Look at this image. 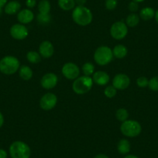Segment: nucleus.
Masks as SVG:
<instances>
[{
	"mask_svg": "<svg viewBox=\"0 0 158 158\" xmlns=\"http://www.w3.org/2000/svg\"><path fill=\"white\" fill-rule=\"evenodd\" d=\"M117 150L120 154H127L130 151V143L126 139H120L117 144Z\"/></svg>",
	"mask_w": 158,
	"mask_h": 158,
	"instance_id": "obj_18",
	"label": "nucleus"
},
{
	"mask_svg": "<svg viewBox=\"0 0 158 158\" xmlns=\"http://www.w3.org/2000/svg\"><path fill=\"white\" fill-rule=\"evenodd\" d=\"M75 5L74 0H58L59 7L64 11H69V10H73L74 9Z\"/></svg>",
	"mask_w": 158,
	"mask_h": 158,
	"instance_id": "obj_21",
	"label": "nucleus"
},
{
	"mask_svg": "<svg viewBox=\"0 0 158 158\" xmlns=\"http://www.w3.org/2000/svg\"><path fill=\"white\" fill-rule=\"evenodd\" d=\"M27 58L29 62L32 64H37L41 60V56L36 51H30L27 53Z\"/></svg>",
	"mask_w": 158,
	"mask_h": 158,
	"instance_id": "obj_24",
	"label": "nucleus"
},
{
	"mask_svg": "<svg viewBox=\"0 0 158 158\" xmlns=\"http://www.w3.org/2000/svg\"><path fill=\"white\" fill-rule=\"evenodd\" d=\"M136 84L139 88H146L148 86L149 80L146 77H139L136 80Z\"/></svg>",
	"mask_w": 158,
	"mask_h": 158,
	"instance_id": "obj_30",
	"label": "nucleus"
},
{
	"mask_svg": "<svg viewBox=\"0 0 158 158\" xmlns=\"http://www.w3.org/2000/svg\"><path fill=\"white\" fill-rule=\"evenodd\" d=\"M120 131L124 136L127 137H136L140 134L142 127L137 121L127 119L121 124Z\"/></svg>",
	"mask_w": 158,
	"mask_h": 158,
	"instance_id": "obj_5",
	"label": "nucleus"
},
{
	"mask_svg": "<svg viewBox=\"0 0 158 158\" xmlns=\"http://www.w3.org/2000/svg\"><path fill=\"white\" fill-rule=\"evenodd\" d=\"M36 4V0H27V2H26V5H27V6L30 9L35 7Z\"/></svg>",
	"mask_w": 158,
	"mask_h": 158,
	"instance_id": "obj_33",
	"label": "nucleus"
},
{
	"mask_svg": "<svg viewBox=\"0 0 158 158\" xmlns=\"http://www.w3.org/2000/svg\"><path fill=\"white\" fill-rule=\"evenodd\" d=\"M57 102V98L54 93H46L40 100V107L43 110L49 111L54 109Z\"/></svg>",
	"mask_w": 158,
	"mask_h": 158,
	"instance_id": "obj_8",
	"label": "nucleus"
},
{
	"mask_svg": "<svg viewBox=\"0 0 158 158\" xmlns=\"http://www.w3.org/2000/svg\"><path fill=\"white\" fill-rule=\"evenodd\" d=\"M19 76L25 81H29L33 77V71L30 67L27 65H23L19 68Z\"/></svg>",
	"mask_w": 158,
	"mask_h": 158,
	"instance_id": "obj_19",
	"label": "nucleus"
},
{
	"mask_svg": "<svg viewBox=\"0 0 158 158\" xmlns=\"http://www.w3.org/2000/svg\"><path fill=\"white\" fill-rule=\"evenodd\" d=\"M128 33V27L123 21H118L114 23L110 29V34L114 39L122 40L126 37Z\"/></svg>",
	"mask_w": 158,
	"mask_h": 158,
	"instance_id": "obj_7",
	"label": "nucleus"
},
{
	"mask_svg": "<svg viewBox=\"0 0 158 158\" xmlns=\"http://www.w3.org/2000/svg\"><path fill=\"white\" fill-rule=\"evenodd\" d=\"M95 158H109V157L108 156H106V155L103 154V153H100V154L96 155V156H95Z\"/></svg>",
	"mask_w": 158,
	"mask_h": 158,
	"instance_id": "obj_38",
	"label": "nucleus"
},
{
	"mask_svg": "<svg viewBox=\"0 0 158 158\" xmlns=\"http://www.w3.org/2000/svg\"><path fill=\"white\" fill-rule=\"evenodd\" d=\"M92 80H93V82L96 83L98 85L103 86L106 85H107L109 83V76L105 71H98L94 73Z\"/></svg>",
	"mask_w": 158,
	"mask_h": 158,
	"instance_id": "obj_15",
	"label": "nucleus"
},
{
	"mask_svg": "<svg viewBox=\"0 0 158 158\" xmlns=\"http://www.w3.org/2000/svg\"><path fill=\"white\" fill-rule=\"evenodd\" d=\"M10 35L13 38L16 40H24L27 37L29 34V31L27 27L23 24L17 23L12 26L10 28Z\"/></svg>",
	"mask_w": 158,
	"mask_h": 158,
	"instance_id": "obj_10",
	"label": "nucleus"
},
{
	"mask_svg": "<svg viewBox=\"0 0 158 158\" xmlns=\"http://www.w3.org/2000/svg\"><path fill=\"white\" fill-rule=\"evenodd\" d=\"M3 123H4V117H3V115H2L1 112H0V128L3 126Z\"/></svg>",
	"mask_w": 158,
	"mask_h": 158,
	"instance_id": "obj_36",
	"label": "nucleus"
},
{
	"mask_svg": "<svg viewBox=\"0 0 158 158\" xmlns=\"http://www.w3.org/2000/svg\"><path fill=\"white\" fill-rule=\"evenodd\" d=\"M116 90L117 89H115L113 85L107 86L104 91L105 95H106L107 98H113V97H115V95H116V92H117Z\"/></svg>",
	"mask_w": 158,
	"mask_h": 158,
	"instance_id": "obj_28",
	"label": "nucleus"
},
{
	"mask_svg": "<svg viewBox=\"0 0 158 158\" xmlns=\"http://www.w3.org/2000/svg\"><path fill=\"white\" fill-rule=\"evenodd\" d=\"M127 53H128V50H127V47L122 44L116 45L112 51L113 57L118 59H122L125 57L127 55Z\"/></svg>",
	"mask_w": 158,
	"mask_h": 158,
	"instance_id": "obj_17",
	"label": "nucleus"
},
{
	"mask_svg": "<svg viewBox=\"0 0 158 158\" xmlns=\"http://www.w3.org/2000/svg\"><path fill=\"white\" fill-rule=\"evenodd\" d=\"M51 3H50V2L48 0H41V1H40L39 4H38L39 13H42V14H49L50 11H51Z\"/></svg>",
	"mask_w": 158,
	"mask_h": 158,
	"instance_id": "obj_22",
	"label": "nucleus"
},
{
	"mask_svg": "<svg viewBox=\"0 0 158 158\" xmlns=\"http://www.w3.org/2000/svg\"><path fill=\"white\" fill-rule=\"evenodd\" d=\"M129 116V112H127V110L124 108H120L118 109V110L115 112V117L118 119V121L120 122H124V121L127 120Z\"/></svg>",
	"mask_w": 158,
	"mask_h": 158,
	"instance_id": "obj_25",
	"label": "nucleus"
},
{
	"mask_svg": "<svg viewBox=\"0 0 158 158\" xmlns=\"http://www.w3.org/2000/svg\"><path fill=\"white\" fill-rule=\"evenodd\" d=\"M0 158H7L6 151L2 149H0Z\"/></svg>",
	"mask_w": 158,
	"mask_h": 158,
	"instance_id": "obj_35",
	"label": "nucleus"
},
{
	"mask_svg": "<svg viewBox=\"0 0 158 158\" xmlns=\"http://www.w3.org/2000/svg\"><path fill=\"white\" fill-rule=\"evenodd\" d=\"M39 54L44 58H50L54 53V48L51 42L48 40L42 42L39 47Z\"/></svg>",
	"mask_w": 158,
	"mask_h": 158,
	"instance_id": "obj_13",
	"label": "nucleus"
},
{
	"mask_svg": "<svg viewBox=\"0 0 158 158\" xmlns=\"http://www.w3.org/2000/svg\"><path fill=\"white\" fill-rule=\"evenodd\" d=\"M155 16V11L151 7H145L139 12V17L143 20H150Z\"/></svg>",
	"mask_w": 158,
	"mask_h": 158,
	"instance_id": "obj_20",
	"label": "nucleus"
},
{
	"mask_svg": "<svg viewBox=\"0 0 158 158\" xmlns=\"http://www.w3.org/2000/svg\"><path fill=\"white\" fill-rule=\"evenodd\" d=\"M58 78L57 76L54 73H47L42 77L40 84L41 86L45 89H54L57 84Z\"/></svg>",
	"mask_w": 158,
	"mask_h": 158,
	"instance_id": "obj_12",
	"label": "nucleus"
},
{
	"mask_svg": "<svg viewBox=\"0 0 158 158\" xmlns=\"http://www.w3.org/2000/svg\"><path fill=\"white\" fill-rule=\"evenodd\" d=\"M133 1H134V2H143L144 0H133Z\"/></svg>",
	"mask_w": 158,
	"mask_h": 158,
	"instance_id": "obj_41",
	"label": "nucleus"
},
{
	"mask_svg": "<svg viewBox=\"0 0 158 158\" xmlns=\"http://www.w3.org/2000/svg\"><path fill=\"white\" fill-rule=\"evenodd\" d=\"M51 16L49 14H42V13H39L37 16V21L40 24H48L51 22Z\"/></svg>",
	"mask_w": 158,
	"mask_h": 158,
	"instance_id": "obj_27",
	"label": "nucleus"
},
{
	"mask_svg": "<svg viewBox=\"0 0 158 158\" xmlns=\"http://www.w3.org/2000/svg\"><path fill=\"white\" fill-rule=\"evenodd\" d=\"M21 5L18 1H10L5 6V13L8 15H14L19 13L20 10Z\"/></svg>",
	"mask_w": 158,
	"mask_h": 158,
	"instance_id": "obj_16",
	"label": "nucleus"
},
{
	"mask_svg": "<svg viewBox=\"0 0 158 158\" xmlns=\"http://www.w3.org/2000/svg\"><path fill=\"white\" fill-rule=\"evenodd\" d=\"M148 86L153 92H158V76L152 77L149 80Z\"/></svg>",
	"mask_w": 158,
	"mask_h": 158,
	"instance_id": "obj_29",
	"label": "nucleus"
},
{
	"mask_svg": "<svg viewBox=\"0 0 158 158\" xmlns=\"http://www.w3.org/2000/svg\"><path fill=\"white\" fill-rule=\"evenodd\" d=\"M127 27H135L138 25L139 22V16L136 13H131L129 15L126 19Z\"/></svg>",
	"mask_w": 158,
	"mask_h": 158,
	"instance_id": "obj_23",
	"label": "nucleus"
},
{
	"mask_svg": "<svg viewBox=\"0 0 158 158\" xmlns=\"http://www.w3.org/2000/svg\"><path fill=\"white\" fill-rule=\"evenodd\" d=\"M154 17H155V19H156V22L158 23V10L155 12Z\"/></svg>",
	"mask_w": 158,
	"mask_h": 158,
	"instance_id": "obj_40",
	"label": "nucleus"
},
{
	"mask_svg": "<svg viewBox=\"0 0 158 158\" xmlns=\"http://www.w3.org/2000/svg\"><path fill=\"white\" fill-rule=\"evenodd\" d=\"M93 86V80L89 76L78 77L74 81L72 89L77 95H84L92 89Z\"/></svg>",
	"mask_w": 158,
	"mask_h": 158,
	"instance_id": "obj_3",
	"label": "nucleus"
},
{
	"mask_svg": "<svg viewBox=\"0 0 158 158\" xmlns=\"http://www.w3.org/2000/svg\"><path fill=\"white\" fill-rule=\"evenodd\" d=\"M128 9L130 12H132V13H135V12H136L138 10V9H139V5H138V2H134V1H132V2H130V3H129Z\"/></svg>",
	"mask_w": 158,
	"mask_h": 158,
	"instance_id": "obj_32",
	"label": "nucleus"
},
{
	"mask_svg": "<svg viewBox=\"0 0 158 158\" xmlns=\"http://www.w3.org/2000/svg\"><path fill=\"white\" fill-rule=\"evenodd\" d=\"M62 74L69 80H75L79 77L80 74V70L79 68L74 63H66L62 67Z\"/></svg>",
	"mask_w": 158,
	"mask_h": 158,
	"instance_id": "obj_9",
	"label": "nucleus"
},
{
	"mask_svg": "<svg viewBox=\"0 0 158 158\" xmlns=\"http://www.w3.org/2000/svg\"><path fill=\"white\" fill-rule=\"evenodd\" d=\"M20 68L19 60L13 56H6L0 60V71L4 74L11 75Z\"/></svg>",
	"mask_w": 158,
	"mask_h": 158,
	"instance_id": "obj_2",
	"label": "nucleus"
},
{
	"mask_svg": "<svg viewBox=\"0 0 158 158\" xmlns=\"http://www.w3.org/2000/svg\"><path fill=\"white\" fill-rule=\"evenodd\" d=\"M117 4H118L117 0H106V8L108 10H114L116 8Z\"/></svg>",
	"mask_w": 158,
	"mask_h": 158,
	"instance_id": "obj_31",
	"label": "nucleus"
},
{
	"mask_svg": "<svg viewBox=\"0 0 158 158\" xmlns=\"http://www.w3.org/2000/svg\"><path fill=\"white\" fill-rule=\"evenodd\" d=\"M75 4H77V6H84L85 4L86 3V0H74Z\"/></svg>",
	"mask_w": 158,
	"mask_h": 158,
	"instance_id": "obj_34",
	"label": "nucleus"
},
{
	"mask_svg": "<svg viewBox=\"0 0 158 158\" xmlns=\"http://www.w3.org/2000/svg\"><path fill=\"white\" fill-rule=\"evenodd\" d=\"M72 19L77 25L85 27L92 23L93 16H92L91 10L85 6H77L73 10Z\"/></svg>",
	"mask_w": 158,
	"mask_h": 158,
	"instance_id": "obj_1",
	"label": "nucleus"
},
{
	"mask_svg": "<svg viewBox=\"0 0 158 158\" xmlns=\"http://www.w3.org/2000/svg\"><path fill=\"white\" fill-rule=\"evenodd\" d=\"M113 58L112 51L107 46H101L98 48L94 54V59L98 65L104 66L110 63Z\"/></svg>",
	"mask_w": 158,
	"mask_h": 158,
	"instance_id": "obj_6",
	"label": "nucleus"
},
{
	"mask_svg": "<svg viewBox=\"0 0 158 158\" xmlns=\"http://www.w3.org/2000/svg\"><path fill=\"white\" fill-rule=\"evenodd\" d=\"M82 71L85 75L90 77L91 75H93V74L95 73V66H94L93 64L87 62V63L83 64Z\"/></svg>",
	"mask_w": 158,
	"mask_h": 158,
	"instance_id": "obj_26",
	"label": "nucleus"
},
{
	"mask_svg": "<svg viewBox=\"0 0 158 158\" xmlns=\"http://www.w3.org/2000/svg\"><path fill=\"white\" fill-rule=\"evenodd\" d=\"M34 19V14L29 9L20 10L17 14V19L20 23L27 24L31 23Z\"/></svg>",
	"mask_w": 158,
	"mask_h": 158,
	"instance_id": "obj_14",
	"label": "nucleus"
},
{
	"mask_svg": "<svg viewBox=\"0 0 158 158\" xmlns=\"http://www.w3.org/2000/svg\"><path fill=\"white\" fill-rule=\"evenodd\" d=\"M10 154L12 158H30L31 150L26 143L15 141L10 147Z\"/></svg>",
	"mask_w": 158,
	"mask_h": 158,
	"instance_id": "obj_4",
	"label": "nucleus"
},
{
	"mask_svg": "<svg viewBox=\"0 0 158 158\" xmlns=\"http://www.w3.org/2000/svg\"><path fill=\"white\" fill-rule=\"evenodd\" d=\"M124 158H139L137 156H135V155L133 154H129L127 156H126Z\"/></svg>",
	"mask_w": 158,
	"mask_h": 158,
	"instance_id": "obj_39",
	"label": "nucleus"
},
{
	"mask_svg": "<svg viewBox=\"0 0 158 158\" xmlns=\"http://www.w3.org/2000/svg\"><path fill=\"white\" fill-rule=\"evenodd\" d=\"M2 8H0V15L2 14Z\"/></svg>",
	"mask_w": 158,
	"mask_h": 158,
	"instance_id": "obj_42",
	"label": "nucleus"
},
{
	"mask_svg": "<svg viewBox=\"0 0 158 158\" xmlns=\"http://www.w3.org/2000/svg\"><path fill=\"white\" fill-rule=\"evenodd\" d=\"M130 84V77L125 74H116L112 80V85L118 90H124V89H127Z\"/></svg>",
	"mask_w": 158,
	"mask_h": 158,
	"instance_id": "obj_11",
	"label": "nucleus"
},
{
	"mask_svg": "<svg viewBox=\"0 0 158 158\" xmlns=\"http://www.w3.org/2000/svg\"><path fill=\"white\" fill-rule=\"evenodd\" d=\"M7 1L8 0H0V8H2L3 6H5L6 4L7 3Z\"/></svg>",
	"mask_w": 158,
	"mask_h": 158,
	"instance_id": "obj_37",
	"label": "nucleus"
}]
</instances>
